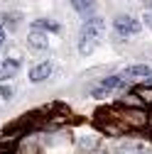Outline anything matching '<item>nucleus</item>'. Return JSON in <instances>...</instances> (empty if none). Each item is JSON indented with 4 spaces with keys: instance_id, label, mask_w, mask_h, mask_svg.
I'll use <instances>...</instances> for the list:
<instances>
[{
    "instance_id": "obj_1",
    "label": "nucleus",
    "mask_w": 152,
    "mask_h": 154,
    "mask_svg": "<svg viewBox=\"0 0 152 154\" xmlns=\"http://www.w3.org/2000/svg\"><path fill=\"white\" fill-rule=\"evenodd\" d=\"M103 29H106V22L101 17H86V22L81 25V32H79V51L81 54H91L96 49Z\"/></svg>"
},
{
    "instance_id": "obj_7",
    "label": "nucleus",
    "mask_w": 152,
    "mask_h": 154,
    "mask_svg": "<svg viewBox=\"0 0 152 154\" xmlns=\"http://www.w3.org/2000/svg\"><path fill=\"white\" fill-rule=\"evenodd\" d=\"M123 76H130V79H145V76H150V66L145 64H132L123 71Z\"/></svg>"
},
{
    "instance_id": "obj_4",
    "label": "nucleus",
    "mask_w": 152,
    "mask_h": 154,
    "mask_svg": "<svg viewBox=\"0 0 152 154\" xmlns=\"http://www.w3.org/2000/svg\"><path fill=\"white\" fill-rule=\"evenodd\" d=\"M52 71H54V64H52V61H42V64H37V66L30 69V81H32V83L47 81L49 76H52Z\"/></svg>"
},
{
    "instance_id": "obj_3",
    "label": "nucleus",
    "mask_w": 152,
    "mask_h": 154,
    "mask_svg": "<svg viewBox=\"0 0 152 154\" xmlns=\"http://www.w3.org/2000/svg\"><path fill=\"white\" fill-rule=\"evenodd\" d=\"M113 27H116V32L120 37H132V34L140 32V22L132 15H118L116 22H113Z\"/></svg>"
},
{
    "instance_id": "obj_9",
    "label": "nucleus",
    "mask_w": 152,
    "mask_h": 154,
    "mask_svg": "<svg viewBox=\"0 0 152 154\" xmlns=\"http://www.w3.org/2000/svg\"><path fill=\"white\" fill-rule=\"evenodd\" d=\"M98 142L96 140H93V137H84V142L79 144V154H84V152H88V149H93V147H96Z\"/></svg>"
},
{
    "instance_id": "obj_14",
    "label": "nucleus",
    "mask_w": 152,
    "mask_h": 154,
    "mask_svg": "<svg viewBox=\"0 0 152 154\" xmlns=\"http://www.w3.org/2000/svg\"><path fill=\"white\" fill-rule=\"evenodd\" d=\"M5 42V29H3V25H0V44Z\"/></svg>"
},
{
    "instance_id": "obj_2",
    "label": "nucleus",
    "mask_w": 152,
    "mask_h": 154,
    "mask_svg": "<svg viewBox=\"0 0 152 154\" xmlns=\"http://www.w3.org/2000/svg\"><path fill=\"white\" fill-rule=\"evenodd\" d=\"M125 86V81H123V76H108V79H103L101 81V86H96L91 91V95L96 100H103L108 93H113V91H118V88H123Z\"/></svg>"
},
{
    "instance_id": "obj_11",
    "label": "nucleus",
    "mask_w": 152,
    "mask_h": 154,
    "mask_svg": "<svg viewBox=\"0 0 152 154\" xmlns=\"http://www.w3.org/2000/svg\"><path fill=\"white\" fill-rule=\"evenodd\" d=\"M12 98V88L10 86H0V100H8Z\"/></svg>"
},
{
    "instance_id": "obj_8",
    "label": "nucleus",
    "mask_w": 152,
    "mask_h": 154,
    "mask_svg": "<svg viewBox=\"0 0 152 154\" xmlns=\"http://www.w3.org/2000/svg\"><path fill=\"white\" fill-rule=\"evenodd\" d=\"M32 29H40V32H62L59 22H52V20H37L32 25Z\"/></svg>"
},
{
    "instance_id": "obj_13",
    "label": "nucleus",
    "mask_w": 152,
    "mask_h": 154,
    "mask_svg": "<svg viewBox=\"0 0 152 154\" xmlns=\"http://www.w3.org/2000/svg\"><path fill=\"white\" fill-rule=\"evenodd\" d=\"M145 22H147V27H150V29H152V10H150V12H147V15H145Z\"/></svg>"
},
{
    "instance_id": "obj_5",
    "label": "nucleus",
    "mask_w": 152,
    "mask_h": 154,
    "mask_svg": "<svg viewBox=\"0 0 152 154\" xmlns=\"http://www.w3.org/2000/svg\"><path fill=\"white\" fill-rule=\"evenodd\" d=\"M20 66H22L20 59H5L3 64H0V81H8V79H12V76H17L20 73Z\"/></svg>"
},
{
    "instance_id": "obj_12",
    "label": "nucleus",
    "mask_w": 152,
    "mask_h": 154,
    "mask_svg": "<svg viewBox=\"0 0 152 154\" xmlns=\"http://www.w3.org/2000/svg\"><path fill=\"white\" fill-rule=\"evenodd\" d=\"M15 152V144H8V147H0V154H12Z\"/></svg>"
},
{
    "instance_id": "obj_10",
    "label": "nucleus",
    "mask_w": 152,
    "mask_h": 154,
    "mask_svg": "<svg viewBox=\"0 0 152 154\" xmlns=\"http://www.w3.org/2000/svg\"><path fill=\"white\" fill-rule=\"evenodd\" d=\"M93 3H74V10L76 12H84V15H88V12H93Z\"/></svg>"
},
{
    "instance_id": "obj_6",
    "label": "nucleus",
    "mask_w": 152,
    "mask_h": 154,
    "mask_svg": "<svg viewBox=\"0 0 152 154\" xmlns=\"http://www.w3.org/2000/svg\"><path fill=\"white\" fill-rule=\"evenodd\" d=\"M27 42H30V49H40V51H44V49L49 47L47 34H44V32H40V29H32V32H30V37H27Z\"/></svg>"
}]
</instances>
